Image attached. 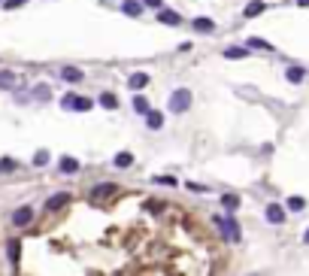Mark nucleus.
Instances as JSON below:
<instances>
[{
  "mask_svg": "<svg viewBox=\"0 0 309 276\" xmlns=\"http://www.w3.org/2000/svg\"><path fill=\"white\" fill-rule=\"evenodd\" d=\"M212 221L218 228H222V234L230 240V243H240L243 240V231H240V225H236V221L230 219V216H212Z\"/></svg>",
  "mask_w": 309,
  "mask_h": 276,
  "instance_id": "obj_1",
  "label": "nucleus"
},
{
  "mask_svg": "<svg viewBox=\"0 0 309 276\" xmlns=\"http://www.w3.org/2000/svg\"><path fill=\"white\" fill-rule=\"evenodd\" d=\"M191 107V91L188 88H176L170 97V112H185Z\"/></svg>",
  "mask_w": 309,
  "mask_h": 276,
  "instance_id": "obj_2",
  "label": "nucleus"
},
{
  "mask_svg": "<svg viewBox=\"0 0 309 276\" xmlns=\"http://www.w3.org/2000/svg\"><path fill=\"white\" fill-rule=\"evenodd\" d=\"M61 107H64V110H79V112H85V110L94 107V100H91V97H82V94H67V97L61 100Z\"/></svg>",
  "mask_w": 309,
  "mask_h": 276,
  "instance_id": "obj_3",
  "label": "nucleus"
},
{
  "mask_svg": "<svg viewBox=\"0 0 309 276\" xmlns=\"http://www.w3.org/2000/svg\"><path fill=\"white\" fill-rule=\"evenodd\" d=\"M30 219H33V210H30V206H18V210L12 213V225H15V228H25V225H30Z\"/></svg>",
  "mask_w": 309,
  "mask_h": 276,
  "instance_id": "obj_4",
  "label": "nucleus"
},
{
  "mask_svg": "<svg viewBox=\"0 0 309 276\" xmlns=\"http://www.w3.org/2000/svg\"><path fill=\"white\" fill-rule=\"evenodd\" d=\"M267 221H270V225H282V221H285V210H282L279 203H270L267 206Z\"/></svg>",
  "mask_w": 309,
  "mask_h": 276,
  "instance_id": "obj_5",
  "label": "nucleus"
},
{
  "mask_svg": "<svg viewBox=\"0 0 309 276\" xmlns=\"http://www.w3.org/2000/svg\"><path fill=\"white\" fill-rule=\"evenodd\" d=\"M67 203H70V194H67V192H58L55 197H49V200H46V210H49V213H55V210H61V206H67Z\"/></svg>",
  "mask_w": 309,
  "mask_h": 276,
  "instance_id": "obj_6",
  "label": "nucleus"
},
{
  "mask_svg": "<svg viewBox=\"0 0 309 276\" xmlns=\"http://www.w3.org/2000/svg\"><path fill=\"white\" fill-rule=\"evenodd\" d=\"M191 28H194L197 33H212V30H215V22H212V19H206V15H200V19H194V22H191Z\"/></svg>",
  "mask_w": 309,
  "mask_h": 276,
  "instance_id": "obj_7",
  "label": "nucleus"
},
{
  "mask_svg": "<svg viewBox=\"0 0 309 276\" xmlns=\"http://www.w3.org/2000/svg\"><path fill=\"white\" fill-rule=\"evenodd\" d=\"M58 167H61V173H79V161L70 158V155H64V158L58 161Z\"/></svg>",
  "mask_w": 309,
  "mask_h": 276,
  "instance_id": "obj_8",
  "label": "nucleus"
},
{
  "mask_svg": "<svg viewBox=\"0 0 309 276\" xmlns=\"http://www.w3.org/2000/svg\"><path fill=\"white\" fill-rule=\"evenodd\" d=\"M109 194H115V185H112V182H103V185H97L94 192H91V197H94V200H103V197H109Z\"/></svg>",
  "mask_w": 309,
  "mask_h": 276,
  "instance_id": "obj_9",
  "label": "nucleus"
},
{
  "mask_svg": "<svg viewBox=\"0 0 309 276\" xmlns=\"http://www.w3.org/2000/svg\"><path fill=\"white\" fill-rule=\"evenodd\" d=\"M267 6H264V0H252V3H246V9H243V15L246 19H254V15H261Z\"/></svg>",
  "mask_w": 309,
  "mask_h": 276,
  "instance_id": "obj_10",
  "label": "nucleus"
},
{
  "mask_svg": "<svg viewBox=\"0 0 309 276\" xmlns=\"http://www.w3.org/2000/svg\"><path fill=\"white\" fill-rule=\"evenodd\" d=\"M158 22H161V25L176 28V25H179V15H176L173 9H158Z\"/></svg>",
  "mask_w": 309,
  "mask_h": 276,
  "instance_id": "obj_11",
  "label": "nucleus"
},
{
  "mask_svg": "<svg viewBox=\"0 0 309 276\" xmlns=\"http://www.w3.org/2000/svg\"><path fill=\"white\" fill-rule=\"evenodd\" d=\"M127 85H131V88H134V91L145 88V85H149V73H134L131 79H127Z\"/></svg>",
  "mask_w": 309,
  "mask_h": 276,
  "instance_id": "obj_12",
  "label": "nucleus"
},
{
  "mask_svg": "<svg viewBox=\"0 0 309 276\" xmlns=\"http://www.w3.org/2000/svg\"><path fill=\"white\" fill-rule=\"evenodd\" d=\"M18 85V76L9 73V70H0V88H15Z\"/></svg>",
  "mask_w": 309,
  "mask_h": 276,
  "instance_id": "obj_13",
  "label": "nucleus"
},
{
  "mask_svg": "<svg viewBox=\"0 0 309 276\" xmlns=\"http://www.w3.org/2000/svg\"><path fill=\"white\" fill-rule=\"evenodd\" d=\"M61 79H67V82H82V70H79V67H64V70H61Z\"/></svg>",
  "mask_w": 309,
  "mask_h": 276,
  "instance_id": "obj_14",
  "label": "nucleus"
},
{
  "mask_svg": "<svg viewBox=\"0 0 309 276\" xmlns=\"http://www.w3.org/2000/svg\"><path fill=\"white\" fill-rule=\"evenodd\" d=\"M285 76H288V82H303V76H306V70H303V67H288V70H285Z\"/></svg>",
  "mask_w": 309,
  "mask_h": 276,
  "instance_id": "obj_15",
  "label": "nucleus"
},
{
  "mask_svg": "<svg viewBox=\"0 0 309 276\" xmlns=\"http://www.w3.org/2000/svg\"><path fill=\"white\" fill-rule=\"evenodd\" d=\"M145 125H149V128H152V131H158V128H164V115H161V112H155V110H152V112H149V115H145Z\"/></svg>",
  "mask_w": 309,
  "mask_h": 276,
  "instance_id": "obj_16",
  "label": "nucleus"
},
{
  "mask_svg": "<svg viewBox=\"0 0 309 276\" xmlns=\"http://www.w3.org/2000/svg\"><path fill=\"white\" fill-rule=\"evenodd\" d=\"M124 15H140L142 12V3H140V0H124Z\"/></svg>",
  "mask_w": 309,
  "mask_h": 276,
  "instance_id": "obj_17",
  "label": "nucleus"
},
{
  "mask_svg": "<svg viewBox=\"0 0 309 276\" xmlns=\"http://www.w3.org/2000/svg\"><path fill=\"white\" fill-rule=\"evenodd\" d=\"M6 252H9V261L18 264V255H22V246H18V240H9V243H6Z\"/></svg>",
  "mask_w": 309,
  "mask_h": 276,
  "instance_id": "obj_18",
  "label": "nucleus"
},
{
  "mask_svg": "<svg viewBox=\"0 0 309 276\" xmlns=\"http://www.w3.org/2000/svg\"><path fill=\"white\" fill-rule=\"evenodd\" d=\"M100 107H106V110H115V107H118V97H115L112 91H106V94H100Z\"/></svg>",
  "mask_w": 309,
  "mask_h": 276,
  "instance_id": "obj_19",
  "label": "nucleus"
},
{
  "mask_svg": "<svg viewBox=\"0 0 309 276\" xmlns=\"http://www.w3.org/2000/svg\"><path fill=\"white\" fill-rule=\"evenodd\" d=\"M222 55H225L227 61H233V58H246V55H249V49H236V46H233V49H225Z\"/></svg>",
  "mask_w": 309,
  "mask_h": 276,
  "instance_id": "obj_20",
  "label": "nucleus"
},
{
  "mask_svg": "<svg viewBox=\"0 0 309 276\" xmlns=\"http://www.w3.org/2000/svg\"><path fill=\"white\" fill-rule=\"evenodd\" d=\"M134 164V155L131 152H118L115 155V167H131Z\"/></svg>",
  "mask_w": 309,
  "mask_h": 276,
  "instance_id": "obj_21",
  "label": "nucleus"
},
{
  "mask_svg": "<svg viewBox=\"0 0 309 276\" xmlns=\"http://www.w3.org/2000/svg\"><path fill=\"white\" fill-rule=\"evenodd\" d=\"M134 110H137V112H145V115L152 112V110H149V100H145L142 94H137V97H134Z\"/></svg>",
  "mask_w": 309,
  "mask_h": 276,
  "instance_id": "obj_22",
  "label": "nucleus"
},
{
  "mask_svg": "<svg viewBox=\"0 0 309 276\" xmlns=\"http://www.w3.org/2000/svg\"><path fill=\"white\" fill-rule=\"evenodd\" d=\"M249 46H252V49H261V52H273V46H270L267 40H261V37H252Z\"/></svg>",
  "mask_w": 309,
  "mask_h": 276,
  "instance_id": "obj_23",
  "label": "nucleus"
},
{
  "mask_svg": "<svg viewBox=\"0 0 309 276\" xmlns=\"http://www.w3.org/2000/svg\"><path fill=\"white\" fill-rule=\"evenodd\" d=\"M222 203L227 206V210H236V206H240V197H236V194H225V197H222Z\"/></svg>",
  "mask_w": 309,
  "mask_h": 276,
  "instance_id": "obj_24",
  "label": "nucleus"
},
{
  "mask_svg": "<svg viewBox=\"0 0 309 276\" xmlns=\"http://www.w3.org/2000/svg\"><path fill=\"white\" fill-rule=\"evenodd\" d=\"M303 206H306V200H303V197H291V200H288V210H294V213H297V210H303Z\"/></svg>",
  "mask_w": 309,
  "mask_h": 276,
  "instance_id": "obj_25",
  "label": "nucleus"
},
{
  "mask_svg": "<svg viewBox=\"0 0 309 276\" xmlns=\"http://www.w3.org/2000/svg\"><path fill=\"white\" fill-rule=\"evenodd\" d=\"M46 161H49V152H46V149H43V152H36V155H33V164H36V167H43Z\"/></svg>",
  "mask_w": 309,
  "mask_h": 276,
  "instance_id": "obj_26",
  "label": "nucleus"
},
{
  "mask_svg": "<svg viewBox=\"0 0 309 276\" xmlns=\"http://www.w3.org/2000/svg\"><path fill=\"white\" fill-rule=\"evenodd\" d=\"M12 167H15V161H12V158H3V161H0V170H3V173H9Z\"/></svg>",
  "mask_w": 309,
  "mask_h": 276,
  "instance_id": "obj_27",
  "label": "nucleus"
},
{
  "mask_svg": "<svg viewBox=\"0 0 309 276\" xmlns=\"http://www.w3.org/2000/svg\"><path fill=\"white\" fill-rule=\"evenodd\" d=\"M22 3H28V0H6L3 6H6V9H15V6H22Z\"/></svg>",
  "mask_w": 309,
  "mask_h": 276,
  "instance_id": "obj_28",
  "label": "nucleus"
},
{
  "mask_svg": "<svg viewBox=\"0 0 309 276\" xmlns=\"http://www.w3.org/2000/svg\"><path fill=\"white\" fill-rule=\"evenodd\" d=\"M36 97H43V100L49 97V88H46V85H40V88H36Z\"/></svg>",
  "mask_w": 309,
  "mask_h": 276,
  "instance_id": "obj_29",
  "label": "nucleus"
},
{
  "mask_svg": "<svg viewBox=\"0 0 309 276\" xmlns=\"http://www.w3.org/2000/svg\"><path fill=\"white\" fill-rule=\"evenodd\" d=\"M145 3H149V6H161V3H164V0H145Z\"/></svg>",
  "mask_w": 309,
  "mask_h": 276,
  "instance_id": "obj_30",
  "label": "nucleus"
},
{
  "mask_svg": "<svg viewBox=\"0 0 309 276\" xmlns=\"http://www.w3.org/2000/svg\"><path fill=\"white\" fill-rule=\"evenodd\" d=\"M297 6H309V0H297Z\"/></svg>",
  "mask_w": 309,
  "mask_h": 276,
  "instance_id": "obj_31",
  "label": "nucleus"
},
{
  "mask_svg": "<svg viewBox=\"0 0 309 276\" xmlns=\"http://www.w3.org/2000/svg\"><path fill=\"white\" fill-rule=\"evenodd\" d=\"M303 243H309V228H306V234H303Z\"/></svg>",
  "mask_w": 309,
  "mask_h": 276,
  "instance_id": "obj_32",
  "label": "nucleus"
}]
</instances>
